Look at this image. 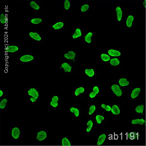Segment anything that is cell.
Returning <instances> with one entry per match:
<instances>
[{
    "label": "cell",
    "instance_id": "e0dca14e",
    "mask_svg": "<svg viewBox=\"0 0 146 146\" xmlns=\"http://www.w3.org/2000/svg\"><path fill=\"white\" fill-rule=\"evenodd\" d=\"M29 36H30V37H31L32 38H33V39L36 40H37V41H40L42 40L41 37L37 33L30 32L29 33Z\"/></svg>",
    "mask_w": 146,
    "mask_h": 146
},
{
    "label": "cell",
    "instance_id": "7402d4cb",
    "mask_svg": "<svg viewBox=\"0 0 146 146\" xmlns=\"http://www.w3.org/2000/svg\"><path fill=\"white\" fill-rule=\"evenodd\" d=\"M93 33L92 32L88 33L84 37L85 41L88 43H91L92 42V37L93 36Z\"/></svg>",
    "mask_w": 146,
    "mask_h": 146
},
{
    "label": "cell",
    "instance_id": "60d3db41",
    "mask_svg": "<svg viewBox=\"0 0 146 146\" xmlns=\"http://www.w3.org/2000/svg\"><path fill=\"white\" fill-rule=\"evenodd\" d=\"M96 94L95 92H92L91 93H90V98H94L96 97Z\"/></svg>",
    "mask_w": 146,
    "mask_h": 146
},
{
    "label": "cell",
    "instance_id": "3957f363",
    "mask_svg": "<svg viewBox=\"0 0 146 146\" xmlns=\"http://www.w3.org/2000/svg\"><path fill=\"white\" fill-rule=\"evenodd\" d=\"M131 123L133 125H143L146 124V120L144 118H137L131 120Z\"/></svg>",
    "mask_w": 146,
    "mask_h": 146
},
{
    "label": "cell",
    "instance_id": "5bb4252c",
    "mask_svg": "<svg viewBox=\"0 0 146 146\" xmlns=\"http://www.w3.org/2000/svg\"><path fill=\"white\" fill-rule=\"evenodd\" d=\"M106 135L102 134V135H100L98 137V142H97V145L100 146L101 145L103 144V143L105 142V140L106 139Z\"/></svg>",
    "mask_w": 146,
    "mask_h": 146
},
{
    "label": "cell",
    "instance_id": "74e56055",
    "mask_svg": "<svg viewBox=\"0 0 146 146\" xmlns=\"http://www.w3.org/2000/svg\"><path fill=\"white\" fill-rule=\"evenodd\" d=\"M70 3L68 0H65L64 2V9L66 10H68L70 9Z\"/></svg>",
    "mask_w": 146,
    "mask_h": 146
},
{
    "label": "cell",
    "instance_id": "f1b7e54d",
    "mask_svg": "<svg viewBox=\"0 0 146 146\" xmlns=\"http://www.w3.org/2000/svg\"><path fill=\"white\" fill-rule=\"evenodd\" d=\"M70 111L71 113H74L76 117H78L80 115V111L77 108H74V107H72L70 109Z\"/></svg>",
    "mask_w": 146,
    "mask_h": 146
},
{
    "label": "cell",
    "instance_id": "e575fe53",
    "mask_svg": "<svg viewBox=\"0 0 146 146\" xmlns=\"http://www.w3.org/2000/svg\"><path fill=\"white\" fill-rule=\"evenodd\" d=\"M101 107L105 110L106 111H111V107L109 105H106L105 104H102L101 105Z\"/></svg>",
    "mask_w": 146,
    "mask_h": 146
},
{
    "label": "cell",
    "instance_id": "836d02e7",
    "mask_svg": "<svg viewBox=\"0 0 146 146\" xmlns=\"http://www.w3.org/2000/svg\"><path fill=\"white\" fill-rule=\"evenodd\" d=\"M7 102V99H3L1 101L0 103V108L1 109H4L6 106Z\"/></svg>",
    "mask_w": 146,
    "mask_h": 146
},
{
    "label": "cell",
    "instance_id": "8d00e7d4",
    "mask_svg": "<svg viewBox=\"0 0 146 146\" xmlns=\"http://www.w3.org/2000/svg\"><path fill=\"white\" fill-rule=\"evenodd\" d=\"M96 107L95 105H92V106H91L90 107V108H89V115H92L93 113L95 112V111H96Z\"/></svg>",
    "mask_w": 146,
    "mask_h": 146
},
{
    "label": "cell",
    "instance_id": "277c9868",
    "mask_svg": "<svg viewBox=\"0 0 146 146\" xmlns=\"http://www.w3.org/2000/svg\"><path fill=\"white\" fill-rule=\"evenodd\" d=\"M140 92H141V88H138V87L135 88L131 94V98L133 100L136 98L139 95Z\"/></svg>",
    "mask_w": 146,
    "mask_h": 146
},
{
    "label": "cell",
    "instance_id": "ac0fdd59",
    "mask_svg": "<svg viewBox=\"0 0 146 146\" xmlns=\"http://www.w3.org/2000/svg\"><path fill=\"white\" fill-rule=\"evenodd\" d=\"M144 110V105L143 104L138 105L135 109V111L136 113H140V114H143Z\"/></svg>",
    "mask_w": 146,
    "mask_h": 146
},
{
    "label": "cell",
    "instance_id": "cb8c5ba5",
    "mask_svg": "<svg viewBox=\"0 0 146 146\" xmlns=\"http://www.w3.org/2000/svg\"><path fill=\"white\" fill-rule=\"evenodd\" d=\"M85 72L86 73V74L89 77H93L95 75V71L93 69H86L85 71Z\"/></svg>",
    "mask_w": 146,
    "mask_h": 146
},
{
    "label": "cell",
    "instance_id": "52a82bcc",
    "mask_svg": "<svg viewBox=\"0 0 146 146\" xmlns=\"http://www.w3.org/2000/svg\"><path fill=\"white\" fill-rule=\"evenodd\" d=\"M20 131L18 128L15 127V128H14L13 129H12V136L14 139H18L20 136Z\"/></svg>",
    "mask_w": 146,
    "mask_h": 146
},
{
    "label": "cell",
    "instance_id": "ee69618b",
    "mask_svg": "<svg viewBox=\"0 0 146 146\" xmlns=\"http://www.w3.org/2000/svg\"></svg>",
    "mask_w": 146,
    "mask_h": 146
},
{
    "label": "cell",
    "instance_id": "44dd1931",
    "mask_svg": "<svg viewBox=\"0 0 146 146\" xmlns=\"http://www.w3.org/2000/svg\"><path fill=\"white\" fill-rule=\"evenodd\" d=\"M82 36V33L81 30H80V28H77L75 31V33L73 34L72 37H73V38H76L80 37Z\"/></svg>",
    "mask_w": 146,
    "mask_h": 146
},
{
    "label": "cell",
    "instance_id": "9a60e30c",
    "mask_svg": "<svg viewBox=\"0 0 146 146\" xmlns=\"http://www.w3.org/2000/svg\"><path fill=\"white\" fill-rule=\"evenodd\" d=\"M119 84L121 87L127 86L129 84V82L126 78H121L119 80Z\"/></svg>",
    "mask_w": 146,
    "mask_h": 146
},
{
    "label": "cell",
    "instance_id": "d4e9b609",
    "mask_svg": "<svg viewBox=\"0 0 146 146\" xmlns=\"http://www.w3.org/2000/svg\"><path fill=\"white\" fill-rule=\"evenodd\" d=\"M101 58L104 62H108V61H110L111 60L109 55L106 54H102L101 55Z\"/></svg>",
    "mask_w": 146,
    "mask_h": 146
},
{
    "label": "cell",
    "instance_id": "ba28073f",
    "mask_svg": "<svg viewBox=\"0 0 146 146\" xmlns=\"http://www.w3.org/2000/svg\"><path fill=\"white\" fill-rule=\"evenodd\" d=\"M134 20H135V18L133 16V15H129L127 17L126 22L127 27H129V28L131 27L132 25H133V22L134 21Z\"/></svg>",
    "mask_w": 146,
    "mask_h": 146
},
{
    "label": "cell",
    "instance_id": "ffe728a7",
    "mask_svg": "<svg viewBox=\"0 0 146 146\" xmlns=\"http://www.w3.org/2000/svg\"><path fill=\"white\" fill-rule=\"evenodd\" d=\"M110 64L112 66H116L119 65L120 62L119 60H118V58H113L110 60Z\"/></svg>",
    "mask_w": 146,
    "mask_h": 146
},
{
    "label": "cell",
    "instance_id": "d590c367",
    "mask_svg": "<svg viewBox=\"0 0 146 146\" xmlns=\"http://www.w3.org/2000/svg\"><path fill=\"white\" fill-rule=\"evenodd\" d=\"M31 22L32 23L36 25V24L40 23L42 22V20L40 18L33 19L31 20Z\"/></svg>",
    "mask_w": 146,
    "mask_h": 146
},
{
    "label": "cell",
    "instance_id": "7c38bea8",
    "mask_svg": "<svg viewBox=\"0 0 146 146\" xmlns=\"http://www.w3.org/2000/svg\"><path fill=\"white\" fill-rule=\"evenodd\" d=\"M76 56V53L73 51H69L67 53L64 54L65 58L69 60H74Z\"/></svg>",
    "mask_w": 146,
    "mask_h": 146
},
{
    "label": "cell",
    "instance_id": "2e32d148",
    "mask_svg": "<svg viewBox=\"0 0 146 146\" xmlns=\"http://www.w3.org/2000/svg\"><path fill=\"white\" fill-rule=\"evenodd\" d=\"M58 96H55L53 97V98L52 99V101L50 103V105L52 106L54 108H56L58 106Z\"/></svg>",
    "mask_w": 146,
    "mask_h": 146
},
{
    "label": "cell",
    "instance_id": "484cf974",
    "mask_svg": "<svg viewBox=\"0 0 146 146\" xmlns=\"http://www.w3.org/2000/svg\"><path fill=\"white\" fill-rule=\"evenodd\" d=\"M63 23L62 22H58L57 23L55 24L54 25H53V28L55 29V30H57V29H60V28H62L63 27Z\"/></svg>",
    "mask_w": 146,
    "mask_h": 146
},
{
    "label": "cell",
    "instance_id": "f35d334b",
    "mask_svg": "<svg viewBox=\"0 0 146 146\" xmlns=\"http://www.w3.org/2000/svg\"><path fill=\"white\" fill-rule=\"evenodd\" d=\"M89 9V5H82L81 8V11L82 12L86 11L87 10H88V9Z\"/></svg>",
    "mask_w": 146,
    "mask_h": 146
},
{
    "label": "cell",
    "instance_id": "4fadbf2b",
    "mask_svg": "<svg viewBox=\"0 0 146 146\" xmlns=\"http://www.w3.org/2000/svg\"><path fill=\"white\" fill-rule=\"evenodd\" d=\"M111 111L115 115H119L120 113V110L117 105H113L111 107Z\"/></svg>",
    "mask_w": 146,
    "mask_h": 146
},
{
    "label": "cell",
    "instance_id": "7bdbcfd3",
    "mask_svg": "<svg viewBox=\"0 0 146 146\" xmlns=\"http://www.w3.org/2000/svg\"><path fill=\"white\" fill-rule=\"evenodd\" d=\"M145 3H146V1H144V7H145Z\"/></svg>",
    "mask_w": 146,
    "mask_h": 146
},
{
    "label": "cell",
    "instance_id": "30bf717a",
    "mask_svg": "<svg viewBox=\"0 0 146 146\" xmlns=\"http://www.w3.org/2000/svg\"><path fill=\"white\" fill-rule=\"evenodd\" d=\"M34 60L33 56H32L31 55H25L22 56L20 60L23 62H29L32 61Z\"/></svg>",
    "mask_w": 146,
    "mask_h": 146
},
{
    "label": "cell",
    "instance_id": "8fae6325",
    "mask_svg": "<svg viewBox=\"0 0 146 146\" xmlns=\"http://www.w3.org/2000/svg\"><path fill=\"white\" fill-rule=\"evenodd\" d=\"M5 51L9 53H14L19 50L18 47L15 45H10L8 46L5 49Z\"/></svg>",
    "mask_w": 146,
    "mask_h": 146
},
{
    "label": "cell",
    "instance_id": "6da1fadb",
    "mask_svg": "<svg viewBox=\"0 0 146 146\" xmlns=\"http://www.w3.org/2000/svg\"><path fill=\"white\" fill-rule=\"evenodd\" d=\"M28 94L30 96L32 97L30 98V100L32 102H34L38 98V96H39L38 92L37 91L35 88H33L30 89V90L28 91Z\"/></svg>",
    "mask_w": 146,
    "mask_h": 146
},
{
    "label": "cell",
    "instance_id": "ab89813d",
    "mask_svg": "<svg viewBox=\"0 0 146 146\" xmlns=\"http://www.w3.org/2000/svg\"><path fill=\"white\" fill-rule=\"evenodd\" d=\"M93 92H95L96 95L98 94L99 92H100V89L98 86H95L93 88Z\"/></svg>",
    "mask_w": 146,
    "mask_h": 146
},
{
    "label": "cell",
    "instance_id": "9c48e42d",
    "mask_svg": "<svg viewBox=\"0 0 146 146\" xmlns=\"http://www.w3.org/2000/svg\"><path fill=\"white\" fill-rule=\"evenodd\" d=\"M108 53L109 56H119L121 55L120 52L115 49H110Z\"/></svg>",
    "mask_w": 146,
    "mask_h": 146
},
{
    "label": "cell",
    "instance_id": "7a4b0ae2",
    "mask_svg": "<svg viewBox=\"0 0 146 146\" xmlns=\"http://www.w3.org/2000/svg\"><path fill=\"white\" fill-rule=\"evenodd\" d=\"M111 89L115 95L118 97H120L123 94V92L119 86L117 84H113L111 86Z\"/></svg>",
    "mask_w": 146,
    "mask_h": 146
},
{
    "label": "cell",
    "instance_id": "8992f818",
    "mask_svg": "<svg viewBox=\"0 0 146 146\" xmlns=\"http://www.w3.org/2000/svg\"><path fill=\"white\" fill-rule=\"evenodd\" d=\"M47 137V133L45 131H40L38 132L37 134L36 139L38 140V141H43Z\"/></svg>",
    "mask_w": 146,
    "mask_h": 146
},
{
    "label": "cell",
    "instance_id": "83f0119b",
    "mask_svg": "<svg viewBox=\"0 0 146 146\" xmlns=\"http://www.w3.org/2000/svg\"><path fill=\"white\" fill-rule=\"evenodd\" d=\"M84 88H83V87H80V88H78V89H76V90L75 91V96H78L80 94L83 93V92H84Z\"/></svg>",
    "mask_w": 146,
    "mask_h": 146
},
{
    "label": "cell",
    "instance_id": "d6a6232c",
    "mask_svg": "<svg viewBox=\"0 0 146 146\" xmlns=\"http://www.w3.org/2000/svg\"><path fill=\"white\" fill-rule=\"evenodd\" d=\"M30 5L33 9H34L35 10H38L40 9V7L34 1H32V2H31Z\"/></svg>",
    "mask_w": 146,
    "mask_h": 146
},
{
    "label": "cell",
    "instance_id": "5b68a950",
    "mask_svg": "<svg viewBox=\"0 0 146 146\" xmlns=\"http://www.w3.org/2000/svg\"><path fill=\"white\" fill-rule=\"evenodd\" d=\"M115 11H116V15H117V19L118 22H120L122 17H123V12L122 10L121 9L120 7H117L115 9Z\"/></svg>",
    "mask_w": 146,
    "mask_h": 146
},
{
    "label": "cell",
    "instance_id": "603a6c76",
    "mask_svg": "<svg viewBox=\"0 0 146 146\" xmlns=\"http://www.w3.org/2000/svg\"><path fill=\"white\" fill-rule=\"evenodd\" d=\"M139 137V134L137 133H129L128 135V137L130 139L134 140L136 138H137Z\"/></svg>",
    "mask_w": 146,
    "mask_h": 146
},
{
    "label": "cell",
    "instance_id": "f546056e",
    "mask_svg": "<svg viewBox=\"0 0 146 146\" xmlns=\"http://www.w3.org/2000/svg\"><path fill=\"white\" fill-rule=\"evenodd\" d=\"M7 16L5 15H4L3 14H1V18H0V22L3 24L7 23Z\"/></svg>",
    "mask_w": 146,
    "mask_h": 146
},
{
    "label": "cell",
    "instance_id": "4316f807",
    "mask_svg": "<svg viewBox=\"0 0 146 146\" xmlns=\"http://www.w3.org/2000/svg\"><path fill=\"white\" fill-rule=\"evenodd\" d=\"M62 145L63 146H71V143L70 141L68 140V138L64 137L62 140Z\"/></svg>",
    "mask_w": 146,
    "mask_h": 146
},
{
    "label": "cell",
    "instance_id": "1f68e13d",
    "mask_svg": "<svg viewBox=\"0 0 146 146\" xmlns=\"http://www.w3.org/2000/svg\"><path fill=\"white\" fill-rule=\"evenodd\" d=\"M87 125L88 126V127L87 128L86 131L87 132H90L91 131L92 128L93 126V121L92 120H89L87 123Z\"/></svg>",
    "mask_w": 146,
    "mask_h": 146
},
{
    "label": "cell",
    "instance_id": "d6986e66",
    "mask_svg": "<svg viewBox=\"0 0 146 146\" xmlns=\"http://www.w3.org/2000/svg\"><path fill=\"white\" fill-rule=\"evenodd\" d=\"M62 67L64 70V71L66 72H70L71 71L72 67L68 63L66 62L63 63V64H62Z\"/></svg>",
    "mask_w": 146,
    "mask_h": 146
},
{
    "label": "cell",
    "instance_id": "4dcf8cb0",
    "mask_svg": "<svg viewBox=\"0 0 146 146\" xmlns=\"http://www.w3.org/2000/svg\"><path fill=\"white\" fill-rule=\"evenodd\" d=\"M96 122L98 123V124H100L101 122L104 119V117L101 115H97L96 116Z\"/></svg>",
    "mask_w": 146,
    "mask_h": 146
},
{
    "label": "cell",
    "instance_id": "b9f144b4",
    "mask_svg": "<svg viewBox=\"0 0 146 146\" xmlns=\"http://www.w3.org/2000/svg\"><path fill=\"white\" fill-rule=\"evenodd\" d=\"M3 95V92L2 90H0V97H1Z\"/></svg>",
    "mask_w": 146,
    "mask_h": 146
}]
</instances>
